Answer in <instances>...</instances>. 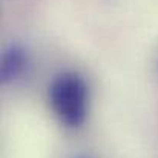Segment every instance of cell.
<instances>
[{
  "mask_svg": "<svg viewBox=\"0 0 158 158\" xmlns=\"http://www.w3.org/2000/svg\"><path fill=\"white\" fill-rule=\"evenodd\" d=\"M86 86L75 74H63L51 86L49 100L58 118L69 124L78 126L86 115Z\"/></svg>",
  "mask_w": 158,
  "mask_h": 158,
  "instance_id": "1",
  "label": "cell"
},
{
  "mask_svg": "<svg viewBox=\"0 0 158 158\" xmlns=\"http://www.w3.org/2000/svg\"><path fill=\"white\" fill-rule=\"evenodd\" d=\"M25 66V52L19 46H11L2 60V77L3 80L14 78Z\"/></svg>",
  "mask_w": 158,
  "mask_h": 158,
  "instance_id": "2",
  "label": "cell"
}]
</instances>
